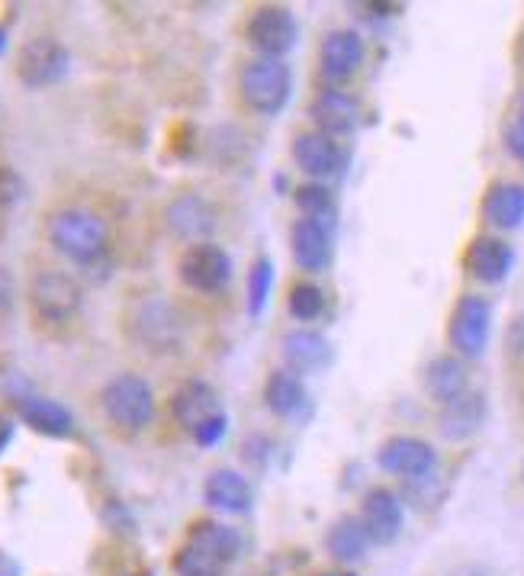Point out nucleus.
I'll return each instance as SVG.
<instances>
[{
  "label": "nucleus",
  "instance_id": "obj_39",
  "mask_svg": "<svg viewBox=\"0 0 524 576\" xmlns=\"http://www.w3.org/2000/svg\"><path fill=\"white\" fill-rule=\"evenodd\" d=\"M7 42H10V33H7V27H0V55L7 52Z\"/></svg>",
  "mask_w": 524,
  "mask_h": 576
},
{
  "label": "nucleus",
  "instance_id": "obj_28",
  "mask_svg": "<svg viewBox=\"0 0 524 576\" xmlns=\"http://www.w3.org/2000/svg\"><path fill=\"white\" fill-rule=\"evenodd\" d=\"M287 312L296 322H316L326 312V290L312 280H299L294 284L290 297H287Z\"/></svg>",
  "mask_w": 524,
  "mask_h": 576
},
{
  "label": "nucleus",
  "instance_id": "obj_1",
  "mask_svg": "<svg viewBox=\"0 0 524 576\" xmlns=\"http://www.w3.org/2000/svg\"><path fill=\"white\" fill-rule=\"evenodd\" d=\"M49 245L78 268H94L110 251V226L91 206H62L45 219Z\"/></svg>",
  "mask_w": 524,
  "mask_h": 576
},
{
  "label": "nucleus",
  "instance_id": "obj_22",
  "mask_svg": "<svg viewBox=\"0 0 524 576\" xmlns=\"http://www.w3.org/2000/svg\"><path fill=\"white\" fill-rule=\"evenodd\" d=\"M203 500H206V506L223 512V515H242L251 508L255 493H251V483L245 474H238L232 467H216L203 483Z\"/></svg>",
  "mask_w": 524,
  "mask_h": 576
},
{
  "label": "nucleus",
  "instance_id": "obj_32",
  "mask_svg": "<svg viewBox=\"0 0 524 576\" xmlns=\"http://www.w3.org/2000/svg\"><path fill=\"white\" fill-rule=\"evenodd\" d=\"M502 138H505L508 155L524 165V91L515 97V103H512V113H508V120H505Z\"/></svg>",
  "mask_w": 524,
  "mask_h": 576
},
{
  "label": "nucleus",
  "instance_id": "obj_35",
  "mask_svg": "<svg viewBox=\"0 0 524 576\" xmlns=\"http://www.w3.org/2000/svg\"><path fill=\"white\" fill-rule=\"evenodd\" d=\"M508 348H512V354L524 358V319L512 322V329H508Z\"/></svg>",
  "mask_w": 524,
  "mask_h": 576
},
{
  "label": "nucleus",
  "instance_id": "obj_19",
  "mask_svg": "<svg viewBox=\"0 0 524 576\" xmlns=\"http://www.w3.org/2000/svg\"><path fill=\"white\" fill-rule=\"evenodd\" d=\"M17 419L45 439H71L78 432L71 409L49 397H17Z\"/></svg>",
  "mask_w": 524,
  "mask_h": 576
},
{
  "label": "nucleus",
  "instance_id": "obj_29",
  "mask_svg": "<svg viewBox=\"0 0 524 576\" xmlns=\"http://www.w3.org/2000/svg\"><path fill=\"white\" fill-rule=\"evenodd\" d=\"M294 200L306 219H319V223H328V226H331V216H335V197H331V191H328L326 184H316V181L299 184V187L294 191Z\"/></svg>",
  "mask_w": 524,
  "mask_h": 576
},
{
  "label": "nucleus",
  "instance_id": "obj_42",
  "mask_svg": "<svg viewBox=\"0 0 524 576\" xmlns=\"http://www.w3.org/2000/svg\"><path fill=\"white\" fill-rule=\"evenodd\" d=\"M145 576H148V574H145Z\"/></svg>",
  "mask_w": 524,
  "mask_h": 576
},
{
  "label": "nucleus",
  "instance_id": "obj_34",
  "mask_svg": "<svg viewBox=\"0 0 524 576\" xmlns=\"http://www.w3.org/2000/svg\"><path fill=\"white\" fill-rule=\"evenodd\" d=\"M23 194H27L23 177L13 168L0 165V206H17L23 200Z\"/></svg>",
  "mask_w": 524,
  "mask_h": 576
},
{
  "label": "nucleus",
  "instance_id": "obj_40",
  "mask_svg": "<svg viewBox=\"0 0 524 576\" xmlns=\"http://www.w3.org/2000/svg\"><path fill=\"white\" fill-rule=\"evenodd\" d=\"M319 576H355V574H351V570H326V574Z\"/></svg>",
  "mask_w": 524,
  "mask_h": 576
},
{
  "label": "nucleus",
  "instance_id": "obj_38",
  "mask_svg": "<svg viewBox=\"0 0 524 576\" xmlns=\"http://www.w3.org/2000/svg\"><path fill=\"white\" fill-rule=\"evenodd\" d=\"M0 576H20V564L3 551H0Z\"/></svg>",
  "mask_w": 524,
  "mask_h": 576
},
{
  "label": "nucleus",
  "instance_id": "obj_26",
  "mask_svg": "<svg viewBox=\"0 0 524 576\" xmlns=\"http://www.w3.org/2000/svg\"><path fill=\"white\" fill-rule=\"evenodd\" d=\"M326 547L335 564L351 567V564H361L373 542H370V535H367V528H363L358 515H345L328 528Z\"/></svg>",
  "mask_w": 524,
  "mask_h": 576
},
{
  "label": "nucleus",
  "instance_id": "obj_12",
  "mask_svg": "<svg viewBox=\"0 0 524 576\" xmlns=\"http://www.w3.org/2000/svg\"><path fill=\"white\" fill-rule=\"evenodd\" d=\"M290 152H294L296 168L302 171L309 181H316V184H326L331 177H338L345 171V162H348L341 142L326 136V133H319V130L299 133L294 138V148Z\"/></svg>",
  "mask_w": 524,
  "mask_h": 576
},
{
  "label": "nucleus",
  "instance_id": "obj_30",
  "mask_svg": "<svg viewBox=\"0 0 524 576\" xmlns=\"http://www.w3.org/2000/svg\"><path fill=\"white\" fill-rule=\"evenodd\" d=\"M174 574L177 576H223L226 564H219L213 554L199 551L197 544L184 542V547L174 557Z\"/></svg>",
  "mask_w": 524,
  "mask_h": 576
},
{
  "label": "nucleus",
  "instance_id": "obj_16",
  "mask_svg": "<svg viewBox=\"0 0 524 576\" xmlns=\"http://www.w3.org/2000/svg\"><path fill=\"white\" fill-rule=\"evenodd\" d=\"M219 412H226V409H223V400H219L216 387H213L209 380H203V377L184 380V383L171 393V415H174V422H177L187 435H191L197 425H203L206 419L219 415Z\"/></svg>",
  "mask_w": 524,
  "mask_h": 576
},
{
  "label": "nucleus",
  "instance_id": "obj_14",
  "mask_svg": "<svg viewBox=\"0 0 524 576\" xmlns=\"http://www.w3.org/2000/svg\"><path fill=\"white\" fill-rule=\"evenodd\" d=\"M361 525L367 528L370 542L387 547L402 535V522H405V508L399 493H393L390 486H373L363 493L361 503Z\"/></svg>",
  "mask_w": 524,
  "mask_h": 576
},
{
  "label": "nucleus",
  "instance_id": "obj_8",
  "mask_svg": "<svg viewBox=\"0 0 524 576\" xmlns=\"http://www.w3.org/2000/svg\"><path fill=\"white\" fill-rule=\"evenodd\" d=\"M71 69V52L55 39V35H33L20 45L17 52V78L23 88L30 91H45L55 88L59 81H65Z\"/></svg>",
  "mask_w": 524,
  "mask_h": 576
},
{
  "label": "nucleus",
  "instance_id": "obj_31",
  "mask_svg": "<svg viewBox=\"0 0 524 576\" xmlns=\"http://www.w3.org/2000/svg\"><path fill=\"white\" fill-rule=\"evenodd\" d=\"M274 294V261L270 258H258L248 271V312L261 316L264 306Z\"/></svg>",
  "mask_w": 524,
  "mask_h": 576
},
{
  "label": "nucleus",
  "instance_id": "obj_13",
  "mask_svg": "<svg viewBox=\"0 0 524 576\" xmlns=\"http://www.w3.org/2000/svg\"><path fill=\"white\" fill-rule=\"evenodd\" d=\"M367 59V45L358 30H331L319 49V71L331 88L351 81Z\"/></svg>",
  "mask_w": 524,
  "mask_h": 576
},
{
  "label": "nucleus",
  "instance_id": "obj_4",
  "mask_svg": "<svg viewBox=\"0 0 524 576\" xmlns=\"http://www.w3.org/2000/svg\"><path fill=\"white\" fill-rule=\"evenodd\" d=\"M130 332L145 351L152 354H174L184 344V316L164 297H145L132 306Z\"/></svg>",
  "mask_w": 524,
  "mask_h": 576
},
{
  "label": "nucleus",
  "instance_id": "obj_33",
  "mask_svg": "<svg viewBox=\"0 0 524 576\" xmlns=\"http://www.w3.org/2000/svg\"><path fill=\"white\" fill-rule=\"evenodd\" d=\"M226 432H229V415L219 412V415H213V419H206L203 425H197V429L191 432V439L197 441L199 448H216L219 441L226 439Z\"/></svg>",
  "mask_w": 524,
  "mask_h": 576
},
{
  "label": "nucleus",
  "instance_id": "obj_17",
  "mask_svg": "<svg viewBox=\"0 0 524 576\" xmlns=\"http://www.w3.org/2000/svg\"><path fill=\"white\" fill-rule=\"evenodd\" d=\"M463 268L470 271L473 280L495 287L515 268V248L499 236L473 238L466 255H463Z\"/></svg>",
  "mask_w": 524,
  "mask_h": 576
},
{
  "label": "nucleus",
  "instance_id": "obj_18",
  "mask_svg": "<svg viewBox=\"0 0 524 576\" xmlns=\"http://www.w3.org/2000/svg\"><path fill=\"white\" fill-rule=\"evenodd\" d=\"M290 251L299 271L322 274L331 265V251H335V238L331 226L319 219H296L290 229Z\"/></svg>",
  "mask_w": 524,
  "mask_h": 576
},
{
  "label": "nucleus",
  "instance_id": "obj_25",
  "mask_svg": "<svg viewBox=\"0 0 524 576\" xmlns=\"http://www.w3.org/2000/svg\"><path fill=\"white\" fill-rule=\"evenodd\" d=\"M470 390V373L466 364L458 354H441V358H431L425 368V393L434 403H451Z\"/></svg>",
  "mask_w": 524,
  "mask_h": 576
},
{
  "label": "nucleus",
  "instance_id": "obj_24",
  "mask_svg": "<svg viewBox=\"0 0 524 576\" xmlns=\"http://www.w3.org/2000/svg\"><path fill=\"white\" fill-rule=\"evenodd\" d=\"M264 407L267 412H274L277 419H299L302 409L309 407V393L302 377H296L294 371L280 368L264 380Z\"/></svg>",
  "mask_w": 524,
  "mask_h": 576
},
{
  "label": "nucleus",
  "instance_id": "obj_15",
  "mask_svg": "<svg viewBox=\"0 0 524 576\" xmlns=\"http://www.w3.org/2000/svg\"><path fill=\"white\" fill-rule=\"evenodd\" d=\"M309 116H312L316 130L326 133V136H351L358 130V120H361V103L351 91L328 84L309 103Z\"/></svg>",
  "mask_w": 524,
  "mask_h": 576
},
{
  "label": "nucleus",
  "instance_id": "obj_20",
  "mask_svg": "<svg viewBox=\"0 0 524 576\" xmlns=\"http://www.w3.org/2000/svg\"><path fill=\"white\" fill-rule=\"evenodd\" d=\"M486 422V397L476 390H466L463 397L444 403L438 412V432L444 441L473 439Z\"/></svg>",
  "mask_w": 524,
  "mask_h": 576
},
{
  "label": "nucleus",
  "instance_id": "obj_9",
  "mask_svg": "<svg viewBox=\"0 0 524 576\" xmlns=\"http://www.w3.org/2000/svg\"><path fill=\"white\" fill-rule=\"evenodd\" d=\"M492 332V304L480 294H463L451 312V326H448V341L454 348V354L463 361H473L486 351Z\"/></svg>",
  "mask_w": 524,
  "mask_h": 576
},
{
  "label": "nucleus",
  "instance_id": "obj_21",
  "mask_svg": "<svg viewBox=\"0 0 524 576\" xmlns=\"http://www.w3.org/2000/svg\"><path fill=\"white\" fill-rule=\"evenodd\" d=\"M280 354H284L287 371L306 377V373H319L326 368L331 358V344L316 329H290L280 341Z\"/></svg>",
  "mask_w": 524,
  "mask_h": 576
},
{
  "label": "nucleus",
  "instance_id": "obj_5",
  "mask_svg": "<svg viewBox=\"0 0 524 576\" xmlns=\"http://www.w3.org/2000/svg\"><path fill=\"white\" fill-rule=\"evenodd\" d=\"M232 255L216 245V241H199V245H187L184 255L177 258V277L187 290L203 294V297H216L226 294L232 284Z\"/></svg>",
  "mask_w": 524,
  "mask_h": 576
},
{
  "label": "nucleus",
  "instance_id": "obj_6",
  "mask_svg": "<svg viewBox=\"0 0 524 576\" xmlns=\"http://www.w3.org/2000/svg\"><path fill=\"white\" fill-rule=\"evenodd\" d=\"M245 39L258 52V59H284L299 42V20L284 3H261L245 23Z\"/></svg>",
  "mask_w": 524,
  "mask_h": 576
},
{
  "label": "nucleus",
  "instance_id": "obj_37",
  "mask_svg": "<svg viewBox=\"0 0 524 576\" xmlns=\"http://www.w3.org/2000/svg\"><path fill=\"white\" fill-rule=\"evenodd\" d=\"M10 304H13V280L0 268V309H7Z\"/></svg>",
  "mask_w": 524,
  "mask_h": 576
},
{
  "label": "nucleus",
  "instance_id": "obj_11",
  "mask_svg": "<svg viewBox=\"0 0 524 576\" xmlns=\"http://www.w3.org/2000/svg\"><path fill=\"white\" fill-rule=\"evenodd\" d=\"M216 226H219V209L209 197H203L197 191L177 194L171 204L164 206V229L187 245L209 241Z\"/></svg>",
  "mask_w": 524,
  "mask_h": 576
},
{
  "label": "nucleus",
  "instance_id": "obj_7",
  "mask_svg": "<svg viewBox=\"0 0 524 576\" xmlns=\"http://www.w3.org/2000/svg\"><path fill=\"white\" fill-rule=\"evenodd\" d=\"M30 306L42 322L65 326L84 306V287L68 271L45 268L30 280Z\"/></svg>",
  "mask_w": 524,
  "mask_h": 576
},
{
  "label": "nucleus",
  "instance_id": "obj_41",
  "mask_svg": "<svg viewBox=\"0 0 524 576\" xmlns=\"http://www.w3.org/2000/svg\"><path fill=\"white\" fill-rule=\"evenodd\" d=\"M460 576H483L480 570H466V574H460Z\"/></svg>",
  "mask_w": 524,
  "mask_h": 576
},
{
  "label": "nucleus",
  "instance_id": "obj_36",
  "mask_svg": "<svg viewBox=\"0 0 524 576\" xmlns=\"http://www.w3.org/2000/svg\"><path fill=\"white\" fill-rule=\"evenodd\" d=\"M13 432H17V422H13V415H7V412H0V451L13 441Z\"/></svg>",
  "mask_w": 524,
  "mask_h": 576
},
{
  "label": "nucleus",
  "instance_id": "obj_10",
  "mask_svg": "<svg viewBox=\"0 0 524 576\" xmlns=\"http://www.w3.org/2000/svg\"><path fill=\"white\" fill-rule=\"evenodd\" d=\"M380 471L399 476L405 483H428L438 474V451L425 439L415 435H393L377 451Z\"/></svg>",
  "mask_w": 524,
  "mask_h": 576
},
{
  "label": "nucleus",
  "instance_id": "obj_2",
  "mask_svg": "<svg viewBox=\"0 0 524 576\" xmlns=\"http://www.w3.org/2000/svg\"><path fill=\"white\" fill-rule=\"evenodd\" d=\"M100 409L110 419V425L123 429V432H142L152 425L155 419V390L145 377L138 373H116L103 383L100 390Z\"/></svg>",
  "mask_w": 524,
  "mask_h": 576
},
{
  "label": "nucleus",
  "instance_id": "obj_27",
  "mask_svg": "<svg viewBox=\"0 0 524 576\" xmlns=\"http://www.w3.org/2000/svg\"><path fill=\"white\" fill-rule=\"evenodd\" d=\"M187 542L197 544L199 551H206V554H213V557H216L219 564H226V567L242 554V532H238L235 525L213 522V518L197 522V525L191 528Z\"/></svg>",
  "mask_w": 524,
  "mask_h": 576
},
{
  "label": "nucleus",
  "instance_id": "obj_3",
  "mask_svg": "<svg viewBox=\"0 0 524 576\" xmlns=\"http://www.w3.org/2000/svg\"><path fill=\"white\" fill-rule=\"evenodd\" d=\"M242 103L258 116H277L294 97V71L284 59H251L238 71Z\"/></svg>",
  "mask_w": 524,
  "mask_h": 576
},
{
  "label": "nucleus",
  "instance_id": "obj_23",
  "mask_svg": "<svg viewBox=\"0 0 524 576\" xmlns=\"http://www.w3.org/2000/svg\"><path fill=\"white\" fill-rule=\"evenodd\" d=\"M483 219L492 229L512 233L524 226V184L518 181H499L483 197Z\"/></svg>",
  "mask_w": 524,
  "mask_h": 576
}]
</instances>
